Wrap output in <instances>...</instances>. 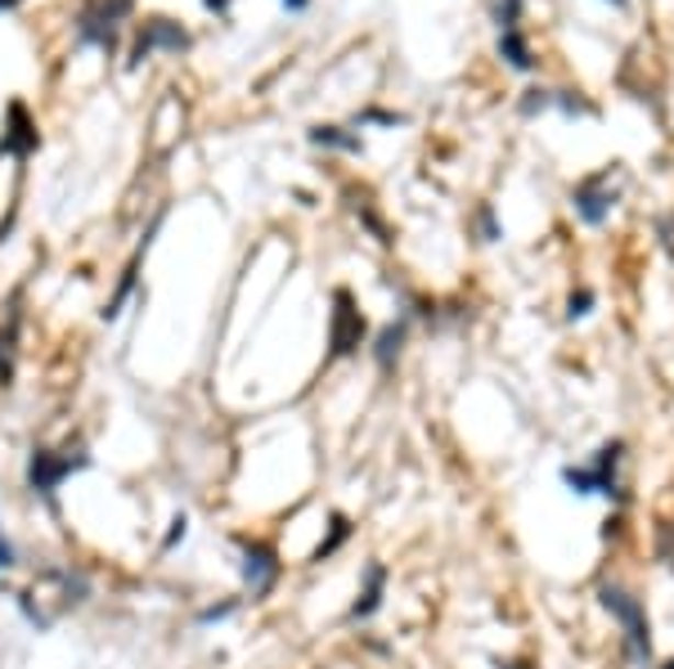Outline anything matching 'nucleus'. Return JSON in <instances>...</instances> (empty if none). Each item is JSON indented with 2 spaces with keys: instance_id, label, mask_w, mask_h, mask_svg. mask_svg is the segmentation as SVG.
I'll return each mask as SVG.
<instances>
[{
  "instance_id": "1",
  "label": "nucleus",
  "mask_w": 674,
  "mask_h": 669,
  "mask_svg": "<svg viewBox=\"0 0 674 669\" xmlns=\"http://www.w3.org/2000/svg\"><path fill=\"white\" fill-rule=\"evenodd\" d=\"M598 606L620 625V638H625V651H630L634 665H648L652 660V625H648V606L611 580L598 585Z\"/></svg>"
},
{
  "instance_id": "2",
  "label": "nucleus",
  "mask_w": 674,
  "mask_h": 669,
  "mask_svg": "<svg viewBox=\"0 0 674 669\" xmlns=\"http://www.w3.org/2000/svg\"><path fill=\"white\" fill-rule=\"evenodd\" d=\"M625 458V441H607L589 467H562V481L575 490V495H607V499H620V481H616V467Z\"/></svg>"
},
{
  "instance_id": "3",
  "label": "nucleus",
  "mask_w": 674,
  "mask_h": 669,
  "mask_svg": "<svg viewBox=\"0 0 674 669\" xmlns=\"http://www.w3.org/2000/svg\"><path fill=\"white\" fill-rule=\"evenodd\" d=\"M81 467H90V454L81 445L77 450H36L27 458V486L41 499H55V490L68 481L72 472H81Z\"/></svg>"
},
{
  "instance_id": "4",
  "label": "nucleus",
  "mask_w": 674,
  "mask_h": 669,
  "mask_svg": "<svg viewBox=\"0 0 674 669\" xmlns=\"http://www.w3.org/2000/svg\"><path fill=\"white\" fill-rule=\"evenodd\" d=\"M131 14V0H81V14H77V36L86 45H100V50H113L122 23Z\"/></svg>"
},
{
  "instance_id": "5",
  "label": "nucleus",
  "mask_w": 674,
  "mask_h": 669,
  "mask_svg": "<svg viewBox=\"0 0 674 669\" xmlns=\"http://www.w3.org/2000/svg\"><path fill=\"white\" fill-rule=\"evenodd\" d=\"M364 332H369V324H364V315H360L356 297H351L347 288H337V293H333V324H328V347H333V360H347V355H356V351L364 347Z\"/></svg>"
},
{
  "instance_id": "6",
  "label": "nucleus",
  "mask_w": 674,
  "mask_h": 669,
  "mask_svg": "<svg viewBox=\"0 0 674 669\" xmlns=\"http://www.w3.org/2000/svg\"><path fill=\"white\" fill-rule=\"evenodd\" d=\"M238 553H244L238 570H244V585H248V593H252L257 602H261V598H270V593H274V585H279V576H283V562H279L274 544H266V540H238Z\"/></svg>"
},
{
  "instance_id": "7",
  "label": "nucleus",
  "mask_w": 674,
  "mask_h": 669,
  "mask_svg": "<svg viewBox=\"0 0 674 669\" xmlns=\"http://www.w3.org/2000/svg\"><path fill=\"white\" fill-rule=\"evenodd\" d=\"M611 167H603V171H594V175H585L581 184H575V194H571V207H575V216H581L585 225H603L607 216H611V207H616V199H620V189L611 184Z\"/></svg>"
},
{
  "instance_id": "8",
  "label": "nucleus",
  "mask_w": 674,
  "mask_h": 669,
  "mask_svg": "<svg viewBox=\"0 0 674 669\" xmlns=\"http://www.w3.org/2000/svg\"><path fill=\"white\" fill-rule=\"evenodd\" d=\"M382 598H387V566L382 562H369L364 566V585H360V593H356V602H351V611H347V620H373L378 611H382Z\"/></svg>"
},
{
  "instance_id": "9",
  "label": "nucleus",
  "mask_w": 674,
  "mask_h": 669,
  "mask_svg": "<svg viewBox=\"0 0 674 669\" xmlns=\"http://www.w3.org/2000/svg\"><path fill=\"white\" fill-rule=\"evenodd\" d=\"M184 45H189V36H184L180 23H171V19H149V23H144V32H139V41H135V64L149 59L154 50H184Z\"/></svg>"
},
{
  "instance_id": "10",
  "label": "nucleus",
  "mask_w": 674,
  "mask_h": 669,
  "mask_svg": "<svg viewBox=\"0 0 674 669\" xmlns=\"http://www.w3.org/2000/svg\"><path fill=\"white\" fill-rule=\"evenodd\" d=\"M0 154H10V158L36 154V122L27 117L23 104H10V122H5V135H0Z\"/></svg>"
},
{
  "instance_id": "11",
  "label": "nucleus",
  "mask_w": 674,
  "mask_h": 669,
  "mask_svg": "<svg viewBox=\"0 0 674 669\" xmlns=\"http://www.w3.org/2000/svg\"><path fill=\"white\" fill-rule=\"evenodd\" d=\"M401 351H405V324H387V328L378 332V347H373L378 368H392L401 360Z\"/></svg>"
},
{
  "instance_id": "12",
  "label": "nucleus",
  "mask_w": 674,
  "mask_h": 669,
  "mask_svg": "<svg viewBox=\"0 0 674 669\" xmlns=\"http://www.w3.org/2000/svg\"><path fill=\"white\" fill-rule=\"evenodd\" d=\"M347 540H351V521H347L342 512H333V517H328V535H324V540L315 544V553H311V562H328V557H333L337 548H342Z\"/></svg>"
},
{
  "instance_id": "13",
  "label": "nucleus",
  "mask_w": 674,
  "mask_h": 669,
  "mask_svg": "<svg viewBox=\"0 0 674 669\" xmlns=\"http://www.w3.org/2000/svg\"><path fill=\"white\" fill-rule=\"evenodd\" d=\"M499 55L517 68V72H531V50H526V41H521V27H513V32H499Z\"/></svg>"
},
{
  "instance_id": "14",
  "label": "nucleus",
  "mask_w": 674,
  "mask_h": 669,
  "mask_svg": "<svg viewBox=\"0 0 674 669\" xmlns=\"http://www.w3.org/2000/svg\"><path fill=\"white\" fill-rule=\"evenodd\" d=\"M311 139H315V145H333V149H351V154L360 149V139L342 135V126H319V131H315Z\"/></svg>"
},
{
  "instance_id": "15",
  "label": "nucleus",
  "mask_w": 674,
  "mask_h": 669,
  "mask_svg": "<svg viewBox=\"0 0 674 669\" xmlns=\"http://www.w3.org/2000/svg\"><path fill=\"white\" fill-rule=\"evenodd\" d=\"M234 611H238V598H229L221 606H207V611H199V625H216V620H229Z\"/></svg>"
},
{
  "instance_id": "16",
  "label": "nucleus",
  "mask_w": 674,
  "mask_h": 669,
  "mask_svg": "<svg viewBox=\"0 0 674 669\" xmlns=\"http://www.w3.org/2000/svg\"><path fill=\"white\" fill-rule=\"evenodd\" d=\"M589 306H594V293H589V288H581V293H571L566 315H571V319H585V315H589Z\"/></svg>"
},
{
  "instance_id": "17",
  "label": "nucleus",
  "mask_w": 674,
  "mask_h": 669,
  "mask_svg": "<svg viewBox=\"0 0 674 669\" xmlns=\"http://www.w3.org/2000/svg\"><path fill=\"white\" fill-rule=\"evenodd\" d=\"M521 19V0H499V32H513Z\"/></svg>"
},
{
  "instance_id": "18",
  "label": "nucleus",
  "mask_w": 674,
  "mask_h": 669,
  "mask_svg": "<svg viewBox=\"0 0 674 669\" xmlns=\"http://www.w3.org/2000/svg\"><path fill=\"white\" fill-rule=\"evenodd\" d=\"M184 535H189V517H184V512H180V517H176V521H171V531H167V540H162V548H176V544H180V540H184Z\"/></svg>"
},
{
  "instance_id": "19",
  "label": "nucleus",
  "mask_w": 674,
  "mask_h": 669,
  "mask_svg": "<svg viewBox=\"0 0 674 669\" xmlns=\"http://www.w3.org/2000/svg\"><path fill=\"white\" fill-rule=\"evenodd\" d=\"M10 566H14V544L0 540V570H10Z\"/></svg>"
},
{
  "instance_id": "20",
  "label": "nucleus",
  "mask_w": 674,
  "mask_h": 669,
  "mask_svg": "<svg viewBox=\"0 0 674 669\" xmlns=\"http://www.w3.org/2000/svg\"><path fill=\"white\" fill-rule=\"evenodd\" d=\"M499 669H536L531 660H508V665H499Z\"/></svg>"
},
{
  "instance_id": "21",
  "label": "nucleus",
  "mask_w": 674,
  "mask_h": 669,
  "mask_svg": "<svg viewBox=\"0 0 674 669\" xmlns=\"http://www.w3.org/2000/svg\"><path fill=\"white\" fill-rule=\"evenodd\" d=\"M283 5H288V10H306V0H283Z\"/></svg>"
},
{
  "instance_id": "22",
  "label": "nucleus",
  "mask_w": 674,
  "mask_h": 669,
  "mask_svg": "<svg viewBox=\"0 0 674 669\" xmlns=\"http://www.w3.org/2000/svg\"><path fill=\"white\" fill-rule=\"evenodd\" d=\"M19 5V0H0V10H14Z\"/></svg>"
},
{
  "instance_id": "23",
  "label": "nucleus",
  "mask_w": 674,
  "mask_h": 669,
  "mask_svg": "<svg viewBox=\"0 0 674 669\" xmlns=\"http://www.w3.org/2000/svg\"><path fill=\"white\" fill-rule=\"evenodd\" d=\"M661 669H674V656H670V660H665V665H661Z\"/></svg>"
},
{
  "instance_id": "24",
  "label": "nucleus",
  "mask_w": 674,
  "mask_h": 669,
  "mask_svg": "<svg viewBox=\"0 0 674 669\" xmlns=\"http://www.w3.org/2000/svg\"><path fill=\"white\" fill-rule=\"evenodd\" d=\"M607 5H625V0H607Z\"/></svg>"
}]
</instances>
